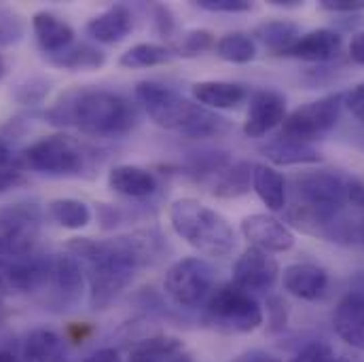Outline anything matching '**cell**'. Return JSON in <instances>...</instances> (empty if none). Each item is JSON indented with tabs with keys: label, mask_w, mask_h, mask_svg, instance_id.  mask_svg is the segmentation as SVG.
<instances>
[{
	"label": "cell",
	"mask_w": 364,
	"mask_h": 362,
	"mask_svg": "<svg viewBox=\"0 0 364 362\" xmlns=\"http://www.w3.org/2000/svg\"><path fill=\"white\" fill-rule=\"evenodd\" d=\"M214 45H216L214 34H212L210 30L197 28V30H188V32L182 36L178 47H176V51H178V55H182V58H195V55H199V53L212 49Z\"/></svg>",
	"instance_id": "obj_31"
},
{
	"label": "cell",
	"mask_w": 364,
	"mask_h": 362,
	"mask_svg": "<svg viewBox=\"0 0 364 362\" xmlns=\"http://www.w3.org/2000/svg\"><path fill=\"white\" fill-rule=\"evenodd\" d=\"M335 361V352L326 341H309L307 346H303L290 362H333Z\"/></svg>",
	"instance_id": "obj_33"
},
{
	"label": "cell",
	"mask_w": 364,
	"mask_h": 362,
	"mask_svg": "<svg viewBox=\"0 0 364 362\" xmlns=\"http://www.w3.org/2000/svg\"><path fill=\"white\" fill-rule=\"evenodd\" d=\"M218 58L231 64H248L257 58V43L246 32H231L216 41L214 45Z\"/></svg>",
	"instance_id": "obj_28"
},
{
	"label": "cell",
	"mask_w": 364,
	"mask_h": 362,
	"mask_svg": "<svg viewBox=\"0 0 364 362\" xmlns=\"http://www.w3.org/2000/svg\"><path fill=\"white\" fill-rule=\"evenodd\" d=\"M279 277V265L269 252L248 248L233 265V284L246 292H267Z\"/></svg>",
	"instance_id": "obj_10"
},
{
	"label": "cell",
	"mask_w": 364,
	"mask_h": 362,
	"mask_svg": "<svg viewBox=\"0 0 364 362\" xmlns=\"http://www.w3.org/2000/svg\"><path fill=\"white\" fill-rule=\"evenodd\" d=\"M155 17H157V19H155V21H157V30H159L164 36H170L172 30H174V26H176V21H174L170 9H168V6H157V9H155Z\"/></svg>",
	"instance_id": "obj_39"
},
{
	"label": "cell",
	"mask_w": 364,
	"mask_h": 362,
	"mask_svg": "<svg viewBox=\"0 0 364 362\" xmlns=\"http://www.w3.org/2000/svg\"><path fill=\"white\" fill-rule=\"evenodd\" d=\"M341 43H343L341 34H337L335 30H328V28H320V30L301 34L286 55L322 64V62H331L339 55Z\"/></svg>",
	"instance_id": "obj_15"
},
{
	"label": "cell",
	"mask_w": 364,
	"mask_h": 362,
	"mask_svg": "<svg viewBox=\"0 0 364 362\" xmlns=\"http://www.w3.org/2000/svg\"><path fill=\"white\" fill-rule=\"evenodd\" d=\"M30 170L47 176H79L85 168L83 149L68 136H47L23 151Z\"/></svg>",
	"instance_id": "obj_8"
},
{
	"label": "cell",
	"mask_w": 364,
	"mask_h": 362,
	"mask_svg": "<svg viewBox=\"0 0 364 362\" xmlns=\"http://www.w3.org/2000/svg\"><path fill=\"white\" fill-rule=\"evenodd\" d=\"M273 6H284V9H294V6H303L301 0H269Z\"/></svg>",
	"instance_id": "obj_44"
},
{
	"label": "cell",
	"mask_w": 364,
	"mask_h": 362,
	"mask_svg": "<svg viewBox=\"0 0 364 362\" xmlns=\"http://www.w3.org/2000/svg\"><path fill=\"white\" fill-rule=\"evenodd\" d=\"M252 188L272 212L286 208V181L277 170L257 164L252 168Z\"/></svg>",
	"instance_id": "obj_24"
},
{
	"label": "cell",
	"mask_w": 364,
	"mask_h": 362,
	"mask_svg": "<svg viewBox=\"0 0 364 362\" xmlns=\"http://www.w3.org/2000/svg\"><path fill=\"white\" fill-rule=\"evenodd\" d=\"M242 233L263 252H286L294 246L292 231L272 214H250L242 220Z\"/></svg>",
	"instance_id": "obj_12"
},
{
	"label": "cell",
	"mask_w": 364,
	"mask_h": 362,
	"mask_svg": "<svg viewBox=\"0 0 364 362\" xmlns=\"http://www.w3.org/2000/svg\"><path fill=\"white\" fill-rule=\"evenodd\" d=\"M47 286L53 288L60 305H75L85 288L83 265L73 255H55L53 259H49Z\"/></svg>",
	"instance_id": "obj_13"
},
{
	"label": "cell",
	"mask_w": 364,
	"mask_h": 362,
	"mask_svg": "<svg viewBox=\"0 0 364 362\" xmlns=\"http://www.w3.org/2000/svg\"><path fill=\"white\" fill-rule=\"evenodd\" d=\"M348 203L364 210V184L356 179H350L348 182Z\"/></svg>",
	"instance_id": "obj_41"
},
{
	"label": "cell",
	"mask_w": 364,
	"mask_h": 362,
	"mask_svg": "<svg viewBox=\"0 0 364 362\" xmlns=\"http://www.w3.org/2000/svg\"><path fill=\"white\" fill-rule=\"evenodd\" d=\"M4 75H6V64H4V58L0 55V79H2Z\"/></svg>",
	"instance_id": "obj_49"
},
{
	"label": "cell",
	"mask_w": 364,
	"mask_h": 362,
	"mask_svg": "<svg viewBox=\"0 0 364 362\" xmlns=\"http://www.w3.org/2000/svg\"><path fill=\"white\" fill-rule=\"evenodd\" d=\"M132 30H134V15L125 4H114L106 9L104 13L91 17L85 26V32L93 41L106 43V45L125 41Z\"/></svg>",
	"instance_id": "obj_16"
},
{
	"label": "cell",
	"mask_w": 364,
	"mask_h": 362,
	"mask_svg": "<svg viewBox=\"0 0 364 362\" xmlns=\"http://www.w3.org/2000/svg\"><path fill=\"white\" fill-rule=\"evenodd\" d=\"M358 242H360V244H364V218H360V220H358Z\"/></svg>",
	"instance_id": "obj_48"
},
{
	"label": "cell",
	"mask_w": 364,
	"mask_h": 362,
	"mask_svg": "<svg viewBox=\"0 0 364 362\" xmlns=\"http://www.w3.org/2000/svg\"><path fill=\"white\" fill-rule=\"evenodd\" d=\"M333 362H364L363 354H341V356H335Z\"/></svg>",
	"instance_id": "obj_45"
},
{
	"label": "cell",
	"mask_w": 364,
	"mask_h": 362,
	"mask_svg": "<svg viewBox=\"0 0 364 362\" xmlns=\"http://www.w3.org/2000/svg\"><path fill=\"white\" fill-rule=\"evenodd\" d=\"M170 223L182 240L205 257H229L235 250V231L229 220L195 197L170 206Z\"/></svg>",
	"instance_id": "obj_4"
},
{
	"label": "cell",
	"mask_w": 364,
	"mask_h": 362,
	"mask_svg": "<svg viewBox=\"0 0 364 362\" xmlns=\"http://www.w3.org/2000/svg\"><path fill=\"white\" fill-rule=\"evenodd\" d=\"M252 168L255 166L248 161H242V164L227 168L214 184V195L225 197V199L246 195L252 186Z\"/></svg>",
	"instance_id": "obj_30"
},
{
	"label": "cell",
	"mask_w": 364,
	"mask_h": 362,
	"mask_svg": "<svg viewBox=\"0 0 364 362\" xmlns=\"http://www.w3.org/2000/svg\"><path fill=\"white\" fill-rule=\"evenodd\" d=\"M68 248L79 263L87 265L90 307L97 312L110 307L134 282L136 272L157 259L161 238L155 231H136L106 242L75 238Z\"/></svg>",
	"instance_id": "obj_1"
},
{
	"label": "cell",
	"mask_w": 364,
	"mask_h": 362,
	"mask_svg": "<svg viewBox=\"0 0 364 362\" xmlns=\"http://www.w3.org/2000/svg\"><path fill=\"white\" fill-rule=\"evenodd\" d=\"M326 286H328V273L318 265L294 263L284 270V290H288L299 299L316 301L318 297L324 294Z\"/></svg>",
	"instance_id": "obj_17"
},
{
	"label": "cell",
	"mask_w": 364,
	"mask_h": 362,
	"mask_svg": "<svg viewBox=\"0 0 364 362\" xmlns=\"http://www.w3.org/2000/svg\"><path fill=\"white\" fill-rule=\"evenodd\" d=\"M350 58H352L356 64L364 66V32L354 34V38H352V43H350Z\"/></svg>",
	"instance_id": "obj_42"
},
{
	"label": "cell",
	"mask_w": 364,
	"mask_h": 362,
	"mask_svg": "<svg viewBox=\"0 0 364 362\" xmlns=\"http://www.w3.org/2000/svg\"><path fill=\"white\" fill-rule=\"evenodd\" d=\"M205 322L223 333H252L263 324V307L250 292L229 282L205 301Z\"/></svg>",
	"instance_id": "obj_5"
},
{
	"label": "cell",
	"mask_w": 364,
	"mask_h": 362,
	"mask_svg": "<svg viewBox=\"0 0 364 362\" xmlns=\"http://www.w3.org/2000/svg\"><path fill=\"white\" fill-rule=\"evenodd\" d=\"M53 125L77 127L97 138L127 134L136 125V108L119 93L106 90H73L47 112Z\"/></svg>",
	"instance_id": "obj_2"
},
{
	"label": "cell",
	"mask_w": 364,
	"mask_h": 362,
	"mask_svg": "<svg viewBox=\"0 0 364 362\" xmlns=\"http://www.w3.org/2000/svg\"><path fill=\"white\" fill-rule=\"evenodd\" d=\"M343 104L352 110V115H354L358 121H363L364 123V83L356 85L354 90L350 91V93L346 95V102H343Z\"/></svg>",
	"instance_id": "obj_37"
},
{
	"label": "cell",
	"mask_w": 364,
	"mask_h": 362,
	"mask_svg": "<svg viewBox=\"0 0 364 362\" xmlns=\"http://www.w3.org/2000/svg\"><path fill=\"white\" fill-rule=\"evenodd\" d=\"M320 9L331 11V13H348V15H354V13L364 11V0H322L320 2Z\"/></svg>",
	"instance_id": "obj_36"
},
{
	"label": "cell",
	"mask_w": 364,
	"mask_h": 362,
	"mask_svg": "<svg viewBox=\"0 0 364 362\" xmlns=\"http://www.w3.org/2000/svg\"><path fill=\"white\" fill-rule=\"evenodd\" d=\"M0 362H21V361H19L17 356H13L11 352H4V350H2V352H0Z\"/></svg>",
	"instance_id": "obj_47"
},
{
	"label": "cell",
	"mask_w": 364,
	"mask_h": 362,
	"mask_svg": "<svg viewBox=\"0 0 364 362\" xmlns=\"http://www.w3.org/2000/svg\"><path fill=\"white\" fill-rule=\"evenodd\" d=\"M231 362H282L277 356H273L265 350H246L242 354H237Z\"/></svg>",
	"instance_id": "obj_40"
},
{
	"label": "cell",
	"mask_w": 364,
	"mask_h": 362,
	"mask_svg": "<svg viewBox=\"0 0 364 362\" xmlns=\"http://www.w3.org/2000/svg\"><path fill=\"white\" fill-rule=\"evenodd\" d=\"M288 322V303L282 297H269L267 299V329L269 333H279L286 329Z\"/></svg>",
	"instance_id": "obj_34"
},
{
	"label": "cell",
	"mask_w": 364,
	"mask_h": 362,
	"mask_svg": "<svg viewBox=\"0 0 364 362\" xmlns=\"http://www.w3.org/2000/svg\"><path fill=\"white\" fill-rule=\"evenodd\" d=\"M172 60V51L164 45H155V43H138L134 47H129L121 58L119 64L123 68H151V66H161L166 62Z\"/></svg>",
	"instance_id": "obj_29"
},
{
	"label": "cell",
	"mask_w": 364,
	"mask_h": 362,
	"mask_svg": "<svg viewBox=\"0 0 364 362\" xmlns=\"http://www.w3.org/2000/svg\"><path fill=\"white\" fill-rule=\"evenodd\" d=\"M286 119V97L275 90H257L250 97L244 134L250 138H261L273 127L282 125Z\"/></svg>",
	"instance_id": "obj_11"
},
{
	"label": "cell",
	"mask_w": 364,
	"mask_h": 362,
	"mask_svg": "<svg viewBox=\"0 0 364 362\" xmlns=\"http://www.w3.org/2000/svg\"><path fill=\"white\" fill-rule=\"evenodd\" d=\"M108 186L119 195L142 199L157 191V179L138 166H117L108 174Z\"/></svg>",
	"instance_id": "obj_20"
},
{
	"label": "cell",
	"mask_w": 364,
	"mask_h": 362,
	"mask_svg": "<svg viewBox=\"0 0 364 362\" xmlns=\"http://www.w3.org/2000/svg\"><path fill=\"white\" fill-rule=\"evenodd\" d=\"M19 182H21V172L13 164L0 168V195L6 193L9 188H15Z\"/></svg>",
	"instance_id": "obj_38"
},
{
	"label": "cell",
	"mask_w": 364,
	"mask_h": 362,
	"mask_svg": "<svg viewBox=\"0 0 364 362\" xmlns=\"http://www.w3.org/2000/svg\"><path fill=\"white\" fill-rule=\"evenodd\" d=\"M49 216L64 229H83L91 223L90 206L73 197L53 199L49 203Z\"/></svg>",
	"instance_id": "obj_27"
},
{
	"label": "cell",
	"mask_w": 364,
	"mask_h": 362,
	"mask_svg": "<svg viewBox=\"0 0 364 362\" xmlns=\"http://www.w3.org/2000/svg\"><path fill=\"white\" fill-rule=\"evenodd\" d=\"M51 83L47 81V79H43V77H30V79H26L23 83H19L17 87H15V100L17 102H21V104H38V102H43L45 100V95L49 93V87Z\"/></svg>",
	"instance_id": "obj_32"
},
{
	"label": "cell",
	"mask_w": 364,
	"mask_h": 362,
	"mask_svg": "<svg viewBox=\"0 0 364 362\" xmlns=\"http://www.w3.org/2000/svg\"><path fill=\"white\" fill-rule=\"evenodd\" d=\"M136 97L159 127L178 132L186 138L205 140L229 129L225 117L182 97L178 91L157 81H140L136 85Z\"/></svg>",
	"instance_id": "obj_3"
},
{
	"label": "cell",
	"mask_w": 364,
	"mask_h": 362,
	"mask_svg": "<svg viewBox=\"0 0 364 362\" xmlns=\"http://www.w3.org/2000/svg\"><path fill=\"white\" fill-rule=\"evenodd\" d=\"M129 362H193V356L178 337L155 335L134 346Z\"/></svg>",
	"instance_id": "obj_19"
},
{
	"label": "cell",
	"mask_w": 364,
	"mask_h": 362,
	"mask_svg": "<svg viewBox=\"0 0 364 362\" xmlns=\"http://www.w3.org/2000/svg\"><path fill=\"white\" fill-rule=\"evenodd\" d=\"M193 97L205 108H235L246 100V90L229 81H201L193 85Z\"/></svg>",
	"instance_id": "obj_22"
},
{
	"label": "cell",
	"mask_w": 364,
	"mask_h": 362,
	"mask_svg": "<svg viewBox=\"0 0 364 362\" xmlns=\"http://www.w3.org/2000/svg\"><path fill=\"white\" fill-rule=\"evenodd\" d=\"M32 30L41 49L49 55L68 49L75 43V30L70 23L49 11H38L32 17Z\"/></svg>",
	"instance_id": "obj_18"
},
{
	"label": "cell",
	"mask_w": 364,
	"mask_h": 362,
	"mask_svg": "<svg viewBox=\"0 0 364 362\" xmlns=\"http://www.w3.org/2000/svg\"><path fill=\"white\" fill-rule=\"evenodd\" d=\"M214 288V270L208 261L188 257L176 261L164 280V290L174 305L182 309H195L203 305Z\"/></svg>",
	"instance_id": "obj_6"
},
{
	"label": "cell",
	"mask_w": 364,
	"mask_h": 362,
	"mask_svg": "<svg viewBox=\"0 0 364 362\" xmlns=\"http://www.w3.org/2000/svg\"><path fill=\"white\" fill-rule=\"evenodd\" d=\"M348 182L350 179L331 170H311L296 174L292 179V188L299 203L316 208L346 210L348 206Z\"/></svg>",
	"instance_id": "obj_9"
},
{
	"label": "cell",
	"mask_w": 364,
	"mask_h": 362,
	"mask_svg": "<svg viewBox=\"0 0 364 362\" xmlns=\"http://www.w3.org/2000/svg\"><path fill=\"white\" fill-rule=\"evenodd\" d=\"M333 326L348 346L364 352V288L350 290L339 301L333 316Z\"/></svg>",
	"instance_id": "obj_14"
},
{
	"label": "cell",
	"mask_w": 364,
	"mask_h": 362,
	"mask_svg": "<svg viewBox=\"0 0 364 362\" xmlns=\"http://www.w3.org/2000/svg\"><path fill=\"white\" fill-rule=\"evenodd\" d=\"M64 341L51 329H34L21 348V362H62Z\"/></svg>",
	"instance_id": "obj_23"
},
{
	"label": "cell",
	"mask_w": 364,
	"mask_h": 362,
	"mask_svg": "<svg viewBox=\"0 0 364 362\" xmlns=\"http://www.w3.org/2000/svg\"><path fill=\"white\" fill-rule=\"evenodd\" d=\"M49 60L58 68H66L73 73H90V70H97L100 66H104L106 55L87 43H81V45H70L68 49L49 55Z\"/></svg>",
	"instance_id": "obj_25"
},
{
	"label": "cell",
	"mask_w": 364,
	"mask_h": 362,
	"mask_svg": "<svg viewBox=\"0 0 364 362\" xmlns=\"http://www.w3.org/2000/svg\"><path fill=\"white\" fill-rule=\"evenodd\" d=\"M83 362H123V358L119 356V352H117V350H112V348H104V350L93 352V354L87 356Z\"/></svg>",
	"instance_id": "obj_43"
},
{
	"label": "cell",
	"mask_w": 364,
	"mask_h": 362,
	"mask_svg": "<svg viewBox=\"0 0 364 362\" xmlns=\"http://www.w3.org/2000/svg\"><path fill=\"white\" fill-rule=\"evenodd\" d=\"M261 151L269 161L277 166H305V164H318L322 159V155L307 142L290 140L284 136H277L275 140L267 142Z\"/></svg>",
	"instance_id": "obj_21"
},
{
	"label": "cell",
	"mask_w": 364,
	"mask_h": 362,
	"mask_svg": "<svg viewBox=\"0 0 364 362\" xmlns=\"http://www.w3.org/2000/svg\"><path fill=\"white\" fill-rule=\"evenodd\" d=\"M255 36L269 49L275 55H286L290 51V47L296 43L299 34V26L286 19H275L261 23L255 32Z\"/></svg>",
	"instance_id": "obj_26"
},
{
	"label": "cell",
	"mask_w": 364,
	"mask_h": 362,
	"mask_svg": "<svg viewBox=\"0 0 364 362\" xmlns=\"http://www.w3.org/2000/svg\"><path fill=\"white\" fill-rule=\"evenodd\" d=\"M4 166H11V153H9V149L0 142V168H4Z\"/></svg>",
	"instance_id": "obj_46"
},
{
	"label": "cell",
	"mask_w": 364,
	"mask_h": 362,
	"mask_svg": "<svg viewBox=\"0 0 364 362\" xmlns=\"http://www.w3.org/2000/svg\"><path fill=\"white\" fill-rule=\"evenodd\" d=\"M195 4L212 13H244L252 9V2L246 0H197Z\"/></svg>",
	"instance_id": "obj_35"
},
{
	"label": "cell",
	"mask_w": 364,
	"mask_h": 362,
	"mask_svg": "<svg viewBox=\"0 0 364 362\" xmlns=\"http://www.w3.org/2000/svg\"><path fill=\"white\" fill-rule=\"evenodd\" d=\"M343 102H346L343 93H331V95H324L320 100L299 106L296 110L286 115L279 136L307 142V144L311 140L322 138L337 125Z\"/></svg>",
	"instance_id": "obj_7"
}]
</instances>
